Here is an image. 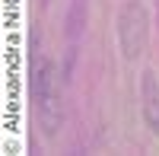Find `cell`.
<instances>
[{
  "label": "cell",
  "instance_id": "obj_1",
  "mask_svg": "<svg viewBox=\"0 0 159 156\" xmlns=\"http://www.w3.org/2000/svg\"><path fill=\"white\" fill-rule=\"evenodd\" d=\"M150 38V13L140 0H127L118 13V45L127 61H137Z\"/></svg>",
  "mask_w": 159,
  "mask_h": 156
},
{
  "label": "cell",
  "instance_id": "obj_2",
  "mask_svg": "<svg viewBox=\"0 0 159 156\" xmlns=\"http://www.w3.org/2000/svg\"><path fill=\"white\" fill-rule=\"evenodd\" d=\"M35 115H38V127L48 137L61 134V127H64V102H61V89L57 86H51V89L35 96Z\"/></svg>",
  "mask_w": 159,
  "mask_h": 156
},
{
  "label": "cell",
  "instance_id": "obj_3",
  "mask_svg": "<svg viewBox=\"0 0 159 156\" xmlns=\"http://www.w3.org/2000/svg\"><path fill=\"white\" fill-rule=\"evenodd\" d=\"M140 112H143V124L159 137V80L153 70H143L140 76Z\"/></svg>",
  "mask_w": 159,
  "mask_h": 156
},
{
  "label": "cell",
  "instance_id": "obj_4",
  "mask_svg": "<svg viewBox=\"0 0 159 156\" xmlns=\"http://www.w3.org/2000/svg\"><path fill=\"white\" fill-rule=\"evenodd\" d=\"M86 16H89V3L86 0H70L67 19H64V35H67V42H80V38H83Z\"/></svg>",
  "mask_w": 159,
  "mask_h": 156
},
{
  "label": "cell",
  "instance_id": "obj_5",
  "mask_svg": "<svg viewBox=\"0 0 159 156\" xmlns=\"http://www.w3.org/2000/svg\"><path fill=\"white\" fill-rule=\"evenodd\" d=\"M156 22H159V0H156Z\"/></svg>",
  "mask_w": 159,
  "mask_h": 156
}]
</instances>
